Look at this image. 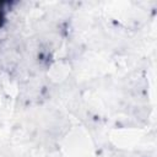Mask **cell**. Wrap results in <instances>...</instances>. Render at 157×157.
I'll return each mask as SVG.
<instances>
[{
  "label": "cell",
  "instance_id": "1",
  "mask_svg": "<svg viewBox=\"0 0 157 157\" xmlns=\"http://www.w3.org/2000/svg\"><path fill=\"white\" fill-rule=\"evenodd\" d=\"M2 22H4V11H2L1 4H0V26L2 25Z\"/></svg>",
  "mask_w": 157,
  "mask_h": 157
}]
</instances>
